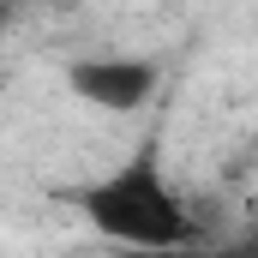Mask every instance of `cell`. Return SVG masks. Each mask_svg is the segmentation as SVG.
Listing matches in <instances>:
<instances>
[{
  "instance_id": "cell-3",
  "label": "cell",
  "mask_w": 258,
  "mask_h": 258,
  "mask_svg": "<svg viewBox=\"0 0 258 258\" xmlns=\"http://www.w3.org/2000/svg\"><path fill=\"white\" fill-rule=\"evenodd\" d=\"M120 258H204L198 246H162V252H120Z\"/></svg>"
},
{
  "instance_id": "cell-2",
  "label": "cell",
  "mask_w": 258,
  "mask_h": 258,
  "mask_svg": "<svg viewBox=\"0 0 258 258\" xmlns=\"http://www.w3.org/2000/svg\"><path fill=\"white\" fill-rule=\"evenodd\" d=\"M162 84V66L144 60V54H78L66 66V90L90 108H108V114H132L156 96Z\"/></svg>"
},
{
  "instance_id": "cell-1",
  "label": "cell",
  "mask_w": 258,
  "mask_h": 258,
  "mask_svg": "<svg viewBox=\"0 0 258 258\" xmlns=\"http://www.w3.org/2000/svg\"><path fill=\"white\" fill-rule=\"evenodd\" d=\"M78 216L120 252H162V246H198V216L180 186L162 168V138H144L120 168L78 186Z\"/></svg>"
}]
</instances>
